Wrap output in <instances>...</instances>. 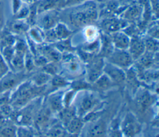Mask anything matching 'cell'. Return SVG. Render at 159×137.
<instances>
[{"instance_id": "obj_1", "label": "cell", "mask_w": 159, "mask_h": 137, "mask_svg": "<svg viewBox=\"0 0 159 137\" xmlns=\"http://www.w3.org/2000/svg\"><path fill=\"white\" fill-rule=\"evenodd\" d=\"M70 11L67 14L69 24L76 29L93 24L99 17V12L96 2L89 0L81 4L68 7Z\"/></svg>"}, {"instance_id": "obj_2", "label": "cell", "mask_w": 159, "mask_h": 137, "mask_svg": "<svg viewBox=\"0 0 159 137\" xmlns=\"http://www.w3.org/2000/svg\"><path fill=\"white\" fill-rule=\"evenodd\" d=\"M47 86H37L30 79L25 80L11 91L9 102L14 110H18L28 104L32 100L39 97L47 89Z\"/></svg>"}, {"instance_id": "obj_3", "label": "cell", "mask_w": 159, "mask_h": 137, "mask_svg": "<svg viewBox=\"0 0 159 137\" xmlns=\"http://www.w3.org/2000/svg\"><path fill=\"white\" fill-rule=\"evenodd\" d=\"M59 64V74L70 81L84 77L85 64L74 52L63 53Z\"/></svg>"}, {"instance_id": "obj_4", "label": "cell", "mask_w": 159, "mask_h": 137, "mask_svg": "<svg viewBox=\"0 0 159 137\" xmlns=\"http://www.w3.org/2000/svg\"><path fill=\"white\" fill-rule=\"evenodd\" d=\"M83 94L79 97V100L74 105L76 109L77 115L82 118L88 112L97 109L99 105V99L96 95L89 89L83 90Z\"/></svg>"}, {"instance_id": "obj_5", "label": "cell", "mask_w": 159, "mask_h": 137, "mask_svg": "<svg viewBox=\"0 0 159 137\" xmlns=\"http://www.w3.org/2000/svg\"><path fill=\"white\" fill-rule=\"evenodd\" d=\"M27 74L24 71H13L10 70L0 79V94L11 92L19 84L27 79Z\"/></svg>"}, {"instance_id": "obj_6", "label": "cell", "mask_w": 159, "mask_h": 137, "mask_svg": "<svg viewBox=\"0 0 159 137\" xmlns=\"http://www.w3.org/2000/svg\"><path fill=\"white\" fill-rule=\"evenodd\" d=\"M45 43L53 44L57 42L65 40L72 36L73 33L67 25L62 22H59L52 29L43 30Z\"/></svg>"}, {"instance_id": "obj_7", "label": "cell", "mask_w": 159, "mask_h": 137, "mask_svg": "<svg viewBox=\"0 0 159 137\" xmlns=\"http://www.w3.org/2000/svg\"><path fill=\"white\" fill-rule=\"evenodd\" d=\"M61 10H50L37 15L35 24L43 30H47L54 27L61 19Z\"/></svg>"}, {"instance_id": "obj_8", "label": "cell", "mask_w": 159, "mask_h": 137, "mask_svg": "<svg viewBox=\"0 0 159 137\" xmlns=\"http://www.w3.org/2000/svg\"><path fill=\"white\" fill-rule=\"evenodd\" d=\"M105 59L98 55L94 56L89 63L85 64V79L90 84L93 83L103 73Z\"/></svg>"}, {"instance_id": "obj_9", "label": "cell", "mask_w": 159, "mask_h": 137, "mask_svg": "<svg viewBox=\"0 0 159 137\" xmlns=\"http://www.w3.org/2000/svg\"><path fill=\"white\" fill-rule=\"evenodd\" d=\"M105 60L123 69H126L132 66L134 63L132 56L127 50H118L114 48L113 51L106 58Z\"/></svg>"}, {"instance_id": "obj_10", "label": "cell", "mask_w": 159, "mask_h": 137, "mask_svg": "<svg viewBox=\"0 0 159 137\" xmlns=\"http://www.w3.org/2000/svg\"><path fill=\"white\" fill-rule=\"evenodd\" d=\"M52 112L46 105L40 107L34 117L33 122V124L36 128L35 130L45 133L47 130L55 122H52Z\"/></svg>"}, {"instance_id": "obj_11", "label": "cell", "mask_w": 159, "mask_h": 137, "mask_svg": "<svg viewBox=\"0 0 159 137\" xmlns=\"http://www.w3.org/2000/svg\"><path fill=\"white\" fill-rule=\"evenodd\" d=\"M142 130V125L136 117L131 112H128L121 123V133L125 136H134Z\"/></svg>"}, {"instance_id": "obj_12", "label": "cell", "mask_w": 159, "mask_h": 137, "mask_svg": "<svg viewBox=\"0 0 159 137\" xmlns=\"http://www.w3.org/2000/svg\"><path fill=\"white\" fill-rule=\"evenodd\" d=\"M129 25V23L125 19L116 17L104 18L100 23V27L102 32L108 34L122 30Z\"/></svg>"}, {"instance_id": "obj_13", "label": "cell", "mask_w": 159, "mask_h": 137, "mask_svg": "<svg viewBox=\"0 0 159 137\" xmlns=\"http://www.w3.org/2000/svg\"><path fill=\"white\" fill-rule=\"evenodd\" d=\"M103 73L116 85H123L125 81V71L120 67L105 61Z\"/></svg>"}, {"instance_id": "obj_14", "label": "cell", "mask_w": 159, "mask_h": 137, "mask_svg": "<svg viewBox=\"0 0 159 137\" xmlns=\"http://www.w3.org/2000/svg\"><path fill=\"white\" fill-rule=\"evenodd\" d=\"M37 53L43 55L48 62L60 63L61 60L62 53L53 45L43 43L37 45Z\"/></svg>"}, {"instance_id": "obj_15", "label": "cell", "mask_w": 159, "mask_h": 137, "mask_svg": "<svg viewBox=\"0 0 159 137\" xmlns=\"http://www.w3.org/2000/svg\"><path fill=\"white\" fill-rule=\"evenodd\" d=\"M64 92L57 90L49 93L47 100L46 105L52 113H57L63 107V95Z\"/></svg>"}, {"instance_id": "obj_16", "label": "cell", "mask_w": 159, "mask_h": 137, "mask_svg": "<svg viewBox=\"0 0 159 137\" xmlns=\"http://www.w3.org/2000/svg\"><path fill=\"white\" fill-rule=\"evenodd\" d=\"M127 51L133 60H137L145 51L143 39L137 35H133L130 38Z\"/></svg>"}, {"instance_id": "obj_17", "label": "cell", "mask_w": 159, "mask_h": 137, "mask_svg": "<svg viewBox=\"0 0 159 137\" xmlns=\"http://www.w3.org/2000/svg\"><path fill=\"white\" fill-rule=\"evenodd\" d=\"M66 0H38L36 2L37 15L50 10H61L65 7Z\"/></svg>"}, {"instance_id": "obj_18", "label": "cell", "mask_w": 159, "mask_h": 137, "mask_svg": "<svg viewBox=\"0 0 159 137\" xmlns=\"http://www.w3.org/2000/svg\"><path fill=\"white\" fill-rule=\"evenodd\" d=\"M114 48L127 50L130 37L123 30H119L109 34Z\"/></svg>"}, {"instance_id": "obj_19", "label": "cell", "mask_w": 159, "mask_h": 137, "mask_svg": "<svg viewBox=\"0 0 159 137\" xmlns=\"http://www.w3.org/2000/svg\"><path fill=\"white\" fill-rule=\"evenodd\" d=\"M154 102L153 96L147 90L139 92L135 98V105L137 110L140 112H144L153 104Z\"/></svg>"}, {"instance_id": "obj_20", "label": "cell", "mask_w": 159, "mask_h": 137, "mask_svg": "<svg viewBox=\"0 0 159 137\" xmlns=\"http://www.w3.org/2000/svg\"><path fill=\"white\" fill-rule=\"evenodd\" d=\"M158 53H153L148 51H145V52L137 60L136 68L137 70H142L150 69L151 67L155 64V62L158 61L157 55L155 54Z\"/></svg>"}, {"instance_id": "obj_21", "label": "cell", "mask_w": 159, "mask_h": 137, "mask_svg": "<svg viewBox=\"0 0 159 137\" xmlns=\"http://www.w3.org/2000/svg\"><path fill=\"white\" fill-rule=\"evenodd\" d=\"M143 7L141 3L135 4L129 6L123 12L121 18L125 19L128 22H134L140 19L142 16Z\"/></svg>"}, {"instance_id": "obj_22", "label": "cell", "mask_w": 159, "mask_h": 137, "mask_svg": "<svg viewBox=\"0 0 159 137\" xmlns=\"http://www.w3.org/2000/svg\"><path fill=\"white\" fill-rule=\"evenodd\" d=\"M99 38L101 41V48L98 55L105 59L113 51L114 47L109 34L101 32Z\"/></svg>"}, {"instance_id": "obj_23", "label": "cell", "mask_w": 159, "mask_h": 137, "mask_svg": "<svg viewBox=\"0 0 159 137\" xmlns=\"http://www.w3.org/2000/svg\"><path fill=\"white\" fill-rule=\"evenodd\" d=\"M84 124L81 117L76 116L63 125L70 135L75 136L81 134L84 127Z\"/></svg>"}, {"instance_id": "obj_24", "label": "cell", "mask_w": 159, "mask_h": 137, "mask_svg": "<svg viewBox=\"0 0 159 137\" xmlns=\"http://www.w3.org/2000/svg\"><path fill=\"white\" fill-rule=\"evenodd\" d=\"M93 124L89 126L86 131L87 136L98 137L104 136L106 135L107 126L106 123L101 119H98L91 122Z\"/></svg>"}, {"instance_id": "obj_25", "label": "cell", "mask_w": 159, "mask_h": 137, "mask_svg": "<svg viewBox=\"0 0 159 137\" xmlns=\"http://www.w3.org/2000/svg\"><path fill=\"white\" fill-rule=\"evenodd\" d=\"M114 85L116 84L103 73L98 79L91 84V89H92L99 92H104L112 88Z\"/></svg>"}, {"instance_id": "obj_26", "label": "cell", "mask_w": 159, "mask_h": 137, "mask_svg": "<svg viewBox=\"0 0 159 137\" xmlns=\"http://www.w3.org/2000/svg\"><path fill=\"white\" fill-rule=\"evenodd\" d=\"M57 120L63 125L66 123L71 119L77 115L76 109L74 105L63 107L57 113Z\"/></svg>"}, {"instance_id": "obj_27", "label": "cell", "mask_w": 159, "mask_h": 137, "mask_svg": "<svg viewBox=\"0 0 159 137\" xmlns=\"http://www.w3.org/2000/svg\"><path fill=\"white\" fill-rule=\"evenodd\" d=\"M48 83H50V85L49 90L50 89L51 91L48 92V93H50L55 91L60 90L61 88L70 86L71 81L60 74H57L52 76V78Z\"/></svg>"}, {"instance_id": "obj_28", "label": "cell", "mask_w": 159, "mask_h": 137, "mask_svg": "<svg viewBox=\"0 0 159 137\" xmlns=\"http://www.w3.org/2000/svg\"><path fill=\"white\" fill-rule=\"evenodd\" d=\"M126 70L125 83H126L131 91L135 93L139 87L140 83L136 70L132 66L126 69Z\"/></svg>"}, {"instance_id": "obj_29", "label": "cell", "mask_w": 159, "mask_h": 137, "mask_svg": "<svg viewBox=\"0 0 159 137\" xmlns=\"http://www.w3.org/2000/svg\"><path fill=\"white\" fill-rule=\"evenodd\" d=\"M29 39L36 45H40L45 43L44 31L37 25L30 27L27 32Z\"/></svg>"}, {"instance_id": "obj_30", "label": "cell", "mask_w": 159, "mask_h": 137, "mask_svg": "<svg viewBox=\"0 0 159 137\" xmlns=\"http://www.w3.org/2000/svg\"><path fill=\"white\" fill-rule=\"evenodd\" d=\"M44 135L47 136L61 137L67 136L70 135L66 130L65 128L59 121L55 122L45 132Z\"/></svg>"}, {"instance_id": "obj_31", "label": "cell", "mask_w": 159, "mask_h": 137, "mask_svg": "<svg viewBox=\"0 0 159 137\" xmlns=\"http://www.w3.org/2000/svg\"><path fill=\"white\" fill-rule=\"evenodd\" d=\"M99 29L93 24L88 25L83 28V35L86 42H91L100 37Z\"/></svg>"}, {"instance_id": "obj_32", "label": "cell", "mask_w": 159, "mask_h": 137, "mask_svg": "<svg viewBox=\"0 0 159 137\" xmlns=\"http://www.w3.org/2000/svg\"><path fill=\"white\" fill-rule=\"evenodd\" d=\"M101 48V41L100 38L91 42H86L82 45L79 49L83 51V52L91 55H98Z\"/></svg>"}, {"instance_id": "obj_33", "label": "cell", "mask_w": 159, "mask_h": 137, "mask_svg": "<svg viewBox=\"0 0 159 137\" xmlns=\"http://www.w3.org/2000/svg\"><path fill=\"white\" fill-rule=\"evenodd\" d=\"M30 25L27 21L25 20L16 19L10 26V30L12 33L16 35H21L27 33L29 30Z\"/></svg>"}, {"instance_id": "obj_34", "label": "cell", "mask_w": 159, "mask_h": 137, "mask_svg": "<svg viewBox=\"0 0 159 137\" xmlns=\"http://www.w3.org/2000/svg\"><path fill=\"white\" fill-rule=\"evenodd\" d=\"M51 78L50 75L41 70L31 76L30 80L37 86H44L48 84Z\"/></svg>"}, {"instance_id": "obj_35", "label": "cell", "mask_w": 159, "mask_h": 137, "mask_svg": "<svg viewBox=\"0 0 159 137\" xmlns=\"http://www.w3.org/2000/svg\"><path fill=\"white\" fill-rule=\"evenodd\" d=\"M72 37V36H71ZM71 37L63 40L57 42L53 45L63 54L65 53H73L76 50L71 44Z\"/></svg>"}, {"instance_id": "obj_36", "label": "cell", "mask_w": 159, "mask_h": 137, "mask_svg": "<svg viewBox=\"0 0 159 137\" xmlns=\"http://www.w3.org/2000/svg\"><path fill=\"white\" fill-rule=\"evenodd\" d=\"M145 51L150 52L156 53L158 50V39L148 37V38L143 39Z\"/></svg>"}, {"instance_id": "obj_37", "label": "cell", "mask_w": 159, "mask_h": 137, "mask_svg": "<svg viewBox=\"0 0 159 137\" xmlns=\"http://www.w3.org/2000/svg\"><path fill=\"white\" fill-rule=\"evenodd\" d=\"M41 69L45 73L48 74L51 76H53L55 74H59L60 64H59V63L48 62L42 68H41Z\"/></svg>"}, {"instance_id": "obj_38", "label": "cell", "mask_w": 159, "mask_h": 137, "mask_svg": "<svg viewBox=\"0 0 159 137\" xmlns=\"http://www.w3.org/2000/svg\"><path fill=\"white\" fill-rule=\"evenodd\" d=\"M35 134V129L30 126H19L16 129L17 136H33Z\"/></svg>"}, {"instance_id": "obj_39", "label": "cell", "mask_w": 159, "mask_h": 137, "mask_svg": "<svg viewBox=\"0 0 159 137\" xmlns=\"http://www.w3.org/2000/svg\"><path fill=\"white\" fill-rule=\"evenodd\" d=\"M77 92L70 88L68 91L64 92L63 95V105L69 106L72 104V102L74 101L75 95Z\"/></svg>"}, {"instance_id": "obj_40", "label": "cell", "mask_w": 159, "mask_h": 137, "mask_svg": "<svg viewBox=\"0 0 159 137\" xmlns=\"http://www.w3.org/2000/svg\"><path fill=\"white\" fill-rule=\"evenodd\" d=\"M30 12V6L24 4L18 11L14 14L15 19L19 20H25L27 19Z\"/></svg>"}, {"instance_id": "obj_41", "label": "cell", "mask_w": 159, "mask_h": 137, "mask_svg": "<svg viewBox=\"0 0 159 137\" xmlns=\"http://www.w3.org/2000/svg\"><path fill=\"white\" fill-rule=\"evenodd\" d=\"M16 129L14 125H7L0 130V135L3 136H16Z\"/></svg>"}, {"instance_id": "obj_42", "label": "cell", "mask_w": 159, "mask_h": 137, "mask_svg": "<svg viewBox=\"0 0 159 137\" xmlns=\"http://www.w3.org/2000/svg\"><path fill=\"white\" fill-rule=\"evenodd\" d=\"M9 66L0 51V79L10 71Z\"/></svg>"}, {"instance_id": "obj_43", "label": "cell", "mask_w": 159, "mask_h": 137, "mask_svg": "<svg viewBox=\"0 0 159 137\" xmlns=\"http://www.w3.org/2000/svg\"><path fill=\"white\" fill-rule=\"evenodd\" d=\"M33 58H34V63L35 66H37L40 68L48 63V60L43 55L39 53L37 54L36 55H34L33 56Z\"/></svg>"}, {"instance_id": "obj_44", "label": "cell", "mask_w": 159, "mask_h": 137, "mask_svg": "<svg viewBox=\"0 0 159 137\" xmlns=\"http://www.w3.org/2000/svg\"><path fill=\"white\" fill-rule=\"evenodd\" d=\"M24 3L21 0H12V11L14 15Z\"/></svg>"}, {"instance_id": "obj_45", "label": "cell", "mask_w": 159, "mask_h": 137, "mask_svg": "<svg viewBox=\"0 0 159 137\" xmlns=\"http://www.w3.org/2000/svg\"><path fill=\"white\" fill-rule=\"evenodd\" d=\"M87 1H89V0H66L65 8L80 4Z\"/></svg>"}, {"instance_id": "obj_46", "label": "cell", "mask_w": 159, "mask_h": 137, "mask_svg": "<svg viewBox=\"0 0 159 137\" xmlns=\"http://www.w3.org/2000/svg\"><path fill=\"white\" fill-rule=\"evenodd\" d=\"M1 11V9H0V38L1 37L2 26H3V16Z\"/></svg>"}, {"instance_id": "obj_47", "label": "cell", "mask_w": 159, "mask_h": 137, "mask_svg": "<svg viewBox=\"0 0 159 137\" xmlns=\"http://www.w3.org/2000/svg\"><path fill=\"white\" fill-rule=\"evenodd\" d=\"M23 3L28 5V6H31L35 3L37 2L38 0H21Z\"/></svg>"}, {"instance_id": "obj_48", "label": "cell", "mask_w": 159, "mask_h": 137, "mask_svg": "<svg viewBox=\"0 0 159 137\" xmlns=\"http://www.w3.org/2000/svg\"><path fill=\"white\" fill-rule=\"evenodd\" d=\"M95 1H96V2H97L98 3L102 4V3H106V2H109L110 0H95Z\"/></svg>"}]
</instances>
